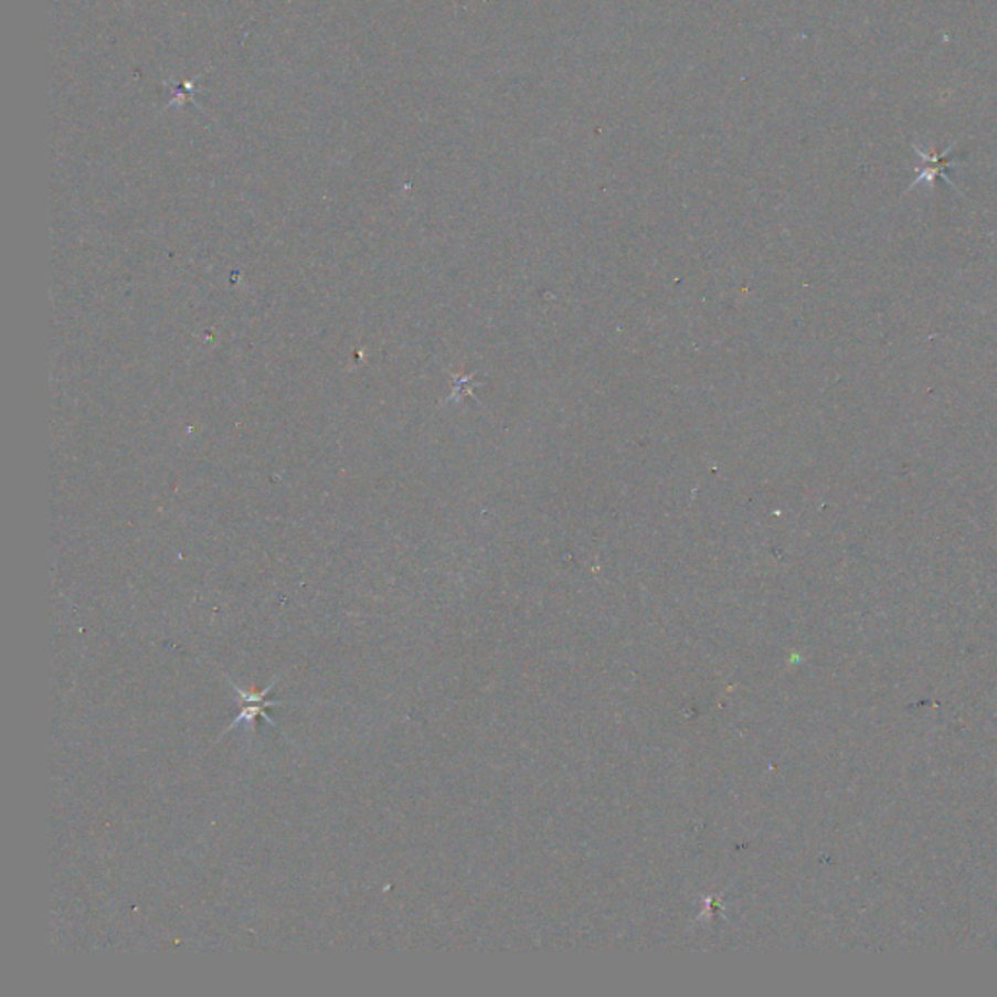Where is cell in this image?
<instances>
[{
	"label": "cell",
	"mask_w": 997,
	"mask_h": 997,
	"mask_svg": "<svg viewBox=\"0 0 997 997\" xmlns=\"http://www.w3.org/2000/svg\"><path fill=\"white\" fill-rule=\"evenodd\" d=\"M277 680H279V676H277V678H273L272 685L267 686V688H265V690H262V692H257V693L247 692V690H242V688H240V686H236V685H234V682H232V680H229V682H231L232 690H234V692L238 693L240 701H242V703H244V709H242V711H240L238 718H236V719H234V721H232L231 725H229V729H226V731H224V734L231 733V731H232V729H234V726L242 725V723H247V726H250V729H252V731H254V729H256L257 718H264L265 721H267V723H269V725L277 726V723H275V721H273V719L269 718V715H267V709L279 708V706H285V701L267 700V696H269V693L273 692V688H275V685H277Z\"/></svg>",
	"instance_id": "6da1fadb"
}]
</instances>
